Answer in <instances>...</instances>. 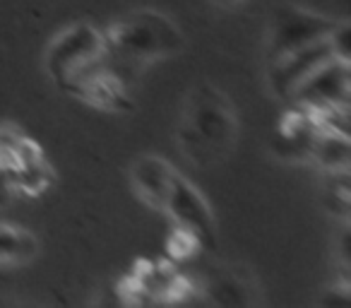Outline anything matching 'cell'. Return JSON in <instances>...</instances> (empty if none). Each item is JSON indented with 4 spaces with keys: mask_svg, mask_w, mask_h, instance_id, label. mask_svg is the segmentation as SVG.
I'll use <instances>...</instances> for the list:
<instances>
[{
    "mask_svg": "<svg viewBox=\"0 0 351 308\" xmlns=\"http://www.w3.org/2000/svg\"><path fill=\"white\" fill-rule=\"evenodd\" d=\"M337 58L335 49H332L330 36L317 44H311L306 49L296 51V54L287 56V58L269 63V84H272L274 94H279L282 99H289L291 92L308 78L315 73L320 65H325L327 60Z\"/></svg>",
    "mask_w": 351,
    "mask_h": 308,
    "instance_id": "52a82bcc",
    "label": "cell"
},
{
    "mask_svg": "<svg viewBox=\"0 0 351 308\" xmlns=\"http://www.w3.org/2000/svg\"><path fill=\"white\" fill-rule=\"evenodd\" d=\"M236 113L221 92L200 87L193 92L178 128V142L193 164H215L229 154L236 140Z\"/></svg>",
    "mask_w": 351,
    "mask_h": 308,
    "instance_id": "3957f363",
    "label": "cell"
},
{
    "mask_svg": "<svg viewBox=\"0 0 351 308\" xmlns=\"http://www.w3.org/2000/svg\"><path fill=\"white\" fill-rule=\"evenodd\" d=\"M171 176H173V169L164 159L156 157H142L132 167V183H135L137 196L149 202L152 207H159V210L164 205Z\"/></svg>",
    "mask_w": 351,
    "mask_h": 308,
    "instance_id": "ba28073f",
    "label": "cell"
},
{
    "mask_svg": "<svg viewBox=\"0 0 351 308\" xmlns=\"http://www.w3.org/2000/svg\"><path fill=\"white\" fill-rule=\"evenodd\" d=\"M36 255V241L32 234L15 226L0 224V265H15Z\"/></svg>",
    "mask_w": 351,
    "mask_h": 308,
    "instance_id": "8fae6325",
    "label": "cell"
},
{
    "mask_svg": "<svg viewBox=\"0 0 351 308\" xmlns=\"http://www.w3.org/2000/svg\"><path fill=\"white\" fill-rule=\"evenodd\" d=\"M308 157L320 164L322 169H327V171L349 169V135H341V132H332V130H320V128H317L311 140Z\"/></svg>",
    "mask_w": 351,
    "mask_h": 308,
    "instance_id": "30bf717a",
    "label": "cell"
},
{
    "mask_svg": "<svg viewBox=\"0 0 351 308\" xmlns=\"http://www.w3.org/2000/svg\"><path fill=\"white\" fill-rule=\"evenodd\" d=\"M337 25L339 22L313 15V12L301 10V8H277L272 12V29H269V63H277V60L287 58V56L296 54V51L306 49V46L327 39L337 29Z\"/></svg>",
    "mask_w": 351,
    "mask_h": 308,
    "instance_id": "277c9868",
    "label": "cell"
},
{
    "mask_svg": "<svg viewBox=\"0 0 351 308\" xmlns=\"http://www.w3.org/2000/svg\"><path fill=\"white\" fill-rule=\"evenodd\" d=\"M49 73L60 89L99 108L125 111V82L113 73L106 39L92 25H75L49 49Z\"/></svg>",
    "mask_w": 351,
    "mask_h": 308,
    "instance_id": "6da1fadb",
    "label": "cell"
},
{
    "mask_svg": "<svg viewBox=\"0 0 351 308\" xmlns=\"http://www.w3.org/2000/svg\"><path fill=\"white\" fill-rule=\"evenodd\" d=\"M289 99L306 111L349 108V60H327L315 73L308 75Z\"/></svg>",
    "mask_w": 351,
    "mask_h": 308,
    "instance_id": "8992f818",
    "label": "cell"
},
{
    "mask_svg": "<svg viewBox=\"0 0 351 308\" xmlns=\"http://www.w3.org/2000/svg\"><path fill=\"white\" fill-rule=\"evenodd\" d=\"M161 210L169 212V217L178 224V229L186 236H191L197 246L215 248V241H217L215 217H212L205 198L176 171L171 176L169 191H166Z\"/></svg>",
    "mask_w": 351,
    "mask_h": 308,
    "instance_id": "5b68a950",
    "label": "cell"
},
{
    "mask_svg": "<svg viewBox=\"0 0 351 308\" xmlns=\"http://www.w3.org/2000/svg\"><path fill=\"white\" fill-rule=\"evenodd\" d=\"M229 3H234V5H241V3H245V0H229Z\"/></svg>",
    "mask_w": 351,
    "mask_h": 308,
    "instance_id": "4fadbf2b",
    "label": "cell"
},
{
    "mask_svg": "<svg viewBox=\"0 0 351 308\" xmlns=\"http://www.w3.org/2000/svg\"><path fill=\"white\" fill-rule=\"evenodd\" d=\"M111 68L118 78H132L142 65L181 49L183 36L169 17L142 10L118 20L104 34ZM125 82V80H123Z\"/></svg>",
    "mask_w": 351,
    "mask_h": 308,
    "instance_id": "7a4b0ae2",
    "label": "cell"
},
{
    "mask_svg": "<svg viewBox=\"0 0 351 308\" xmlns=\"http://www.w3.org/2000/svg\"><path fill=\"white\" fill-rule=\"evenodd\" d=\"M253 289L255 284L245 282L236 268H231L229 272L210 274L205 282V294L221 306H248V303L255 301Z\"/></svg>",
    "mask_w": 351,
    "mask_h": 308,
    "instance_id": "9c48e42d",
    "label": "cell"
},
{
    "mask_svg": "<svg viewBox=\"0 0 351 308\" xmlns=\"http://www.w3.org/2000/svg\"><path fill=\"white\" fill-rule=\"evenodd\" d=\"M181 287V277L176 272H171L169 268H154L149 272H145L140 277V289L152 296H166V294H178Z\"/></svg>",
    "mask_w": 351,
    "mask_h": 308,
    "instance_id": "7c38bea8",
    "label": "cell"
}]
</instances>
